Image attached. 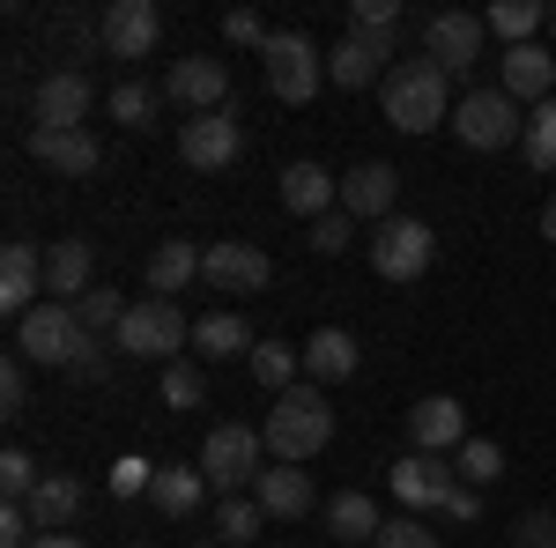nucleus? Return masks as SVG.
I'll return each instance as SVG.
<instances>
[{
    "label": "nucleus",
    "mask_w": 556,
    "mask_h": 548,
    "mask_svg": "<svg viewBox=\"0 0 556 548\" xmlns=\"http://www.w3.org/2000/svg\"><path fill=\"white\" fill-rule=\"evenodd\" d=\"M379 97H386V127H401V133L453 127V75L438 60H401L379 82Z\"/></svg>",
    "instance_id": "1"
},
{
    "label": "nucleus",
    "mask_w": 556,
    "mask_h": 548,
    "mask_svg": "<svg viewBox=\"0 0 556 548\" xmlns=\"http://www.w3.org/2000/svg\"><path fill=\"white\" fill-rule=\"evenodd\" d=\"M260 437H267L275 460L304 467L327 437H334V408H327V393H319V385H290V393H275V416H267Z\"/></svg>",
    "instance_id": "2"
},
{
    "label": "nucleus",
    "mask_w": 556,
    "mask_h": 548,
    "mask_svg": "<svg viewBox=\"0 0 556 548\" xmlns=\"http://www.w3.org/2000/svg\"><path fill=\"white\" fill-rule=\"evenodd\" d=\"M112 341H119V356H156V364H178V348L193 341V319L178 311V296H134Z\"/></svg>",
    "instance_id": "3"
},
{
    "label": "nucleus",
    "mask_w": 556,
    "mask_h": 548,
    "mask_svg": "<svg viewBox=\"0 0 556 548\" xmlns=\"http://www.w3.org/2000/svg\"><path fill=\"white\" fill-rule=\"evenodd\" d=\"M260 60H267V89H275L282 104H312L319 82H327V60H319V44L304 38V30H275Z\"/></svg>",
    "instance_id": "4"
},
{
    "label": "nucleus",
    "mask_w": 556,
    "mask_h": 548,
    "mask_svg": "<svg viewBox=\"0 0 556 548\" xmlns=\"http://www.w3.org/2000/svg\"><path fill=\"white\" fill-rule=\"evenodd\" d=\"M260 453H267V437L245 430V422L208 430V445H201V474H208V489H223V497L253 489V482H260Z\"/></svg>",
    "instance_id": "5"
},
{
    "label": "nucleus",
    "mask_w": 556,
    "mask_h": 548,
    "mask_svg": "<svg viewBox=\"0 0 556 548\" xmlns=\"http://www.w3.org/2000/svg\"><path fill=\"white\" fill-rule=\"evenodd\" d=\"M438 253V230H430L424 215H386L379 230H371V267H379L386 282H416Z\"/></svg>",
    "instance_id": "6"
},
{
    "label": "nucleus",
    "mask_w": 556,
    "mask_h": 548,
    "mask_svg": "<svg viewBox=\"0 0 556 548\" xmlns=\"http://www.w3.org/2000/svg\"><path fill=\"white\" fill-rule=\"evenodd\" d=\"M164 97H172L178 112H230V60H215V52H186L164 67Z\"/></svg>",
    "instance_id": "7"
},
{
    "label": "nucleus",
    "mask_w": 556,
    "mask_h": 548,
    "mask_svg": "<svg viewBox=\"0 0 556 548\" xmlns=\"http://www.w3.org/2000/svg\"><path fill=\"white\" fill-rule=\"evenodd\" d=\"M75 348H83V319H75V304H38L30 319H15V356H30V364L67 371Z\"/></svg>",
    "instance_id": "8"
},
{
    "label": "nucleus",
    "mask_w": 556,
    "mask_h": 548,
    "mask_svg": "<svg viewBox=\"0 0 556 548\" xmlns=\"http://www.w3.org/2000/svg\"><path fill=\"white\" fill-rule=\"evenodd\" d=\"M453 133H460L468 149H513L519 133H527V119H519V104L505 89H468L460 112H453Z\"/></svg>",
    "instance_id": "9"
},
{
    "label": "nucleus",
    "mask_w": 556,
    "mask_h": 548,
    "mask_svg": "<svg viewBox=\"0 0 556 548\" xmlns=\"http://www.w3.org/2000/svg\"><path fill=\"white\" fill-rule=\"evenodd\" d=\"M97 44H104L112 60H149V52L164 44V15H156V0H104V15H97Z\"/></svg>",
    "instance_id": "10"
},
{
    "label": "nucleus",
    "mask_w": 556,
    "mask_h": 548,
    "mask_svg": "<svg viewBox=\"0 0 556 548\" xmlns=\"http://www.w3.org/2000/svg\"><path fill=\"white\" fill-rule=\"evenodd\" d=\"M393 67H401V38H393V30H349V38L334 44V60H327V82L371 89V82H386Z\"/></svg>",
    "instance_id": "11"
},
{
    "label": "nucleus",
    "mask_w": 556,
    "mask_h": 548,
    "mask_svg": "<svg viewBox=\"0 0 556 548\" xmlns=\"http://www.w3.org/2000/svg\"><path fill=\"white\" fill-rule=\"evenodd\" d=\"M201 282L223 296H253L275 282V259L260 253V245H245V238H215L208 253H201Z\"/></svg>",
    "instance_id": "12"
},
{
    "label": "nucleus",
    "mask_w": 556,
    "mask_h": 548,
    "mask_svg": "<svg viewBox=\"0 0 556 548\" xmlns=\"http://www.w3.org/2000/svg\"><path fill=\"white\" fill-rule=\"evenodd\" d=\"M482 38H490V23H482V15L445 8V15H430V23H424V60H438L445 75H468L475 60H482Z\"/></svg>",
    "instance_id": "13"
},
{
    "label": "nucleus",
    "mask_w": 556,
    "mask_h": 548,
    "mask_svg": "<svg viewBox=\"0 0 556 548\" xmlns=\"http://www.w3.org/2000/svg\"><path fill=\"white\" fill-rule=\"evenodd\" d=\"M460 489V467L445 453H401L393 460V497L408 511H445V497Z\"/></svg>",
    "instance_id": "14"
},
{
    "label": "nucleus",
    "mask_w": 556,
    "mask_h": 548,
    "mask_svg": "<svg viewBox=\"0 0 556 548\" xmlns=\"http://www.w3.org/2000/svg\"><path fill=\"white\" fill-rule=\"evenodd\" d=\"M238 149H245L238 112H201V119L178 127V156H186L193 170H230V164H238Z\"/></svg>",
    "instance_id": "15"
},
{
    "label": "nucleus",
    "mask_w": 556,
    "mask_h": 548,
    "mask_svg": "<svg viewBox=\"0 0 556 548\" xmlns=\"http://www.w3.org/2000/svg\"><path fill=\"white\" fill-rule=\"evenodd\" d=\"M30 156L60 178H97L104 170V149H97L89 127H30Z\"/></svg>",
    "instance_id": "16"
},
{
    "label": "nucleus",
    "mask_w": 556,
    "mask_h": 548,
    "mask_svg": "<svg viewBox=\"0 0 556 548\" xmlns=\"http://www.w3.org/2000/svg\"><path fill=\"white\" fill-rule=\"evenodd\" d=\"M342 208L356 215V222H386V215H401V170L393 164H356L342 170Z\"/></svg>",
    "instance_id": "17"
},
{
    "label": "nucleus",
    "mask_w": 556,
    "mask_h": 548,
    "mask_svg": "<svg viewBox=\"0 0 556 548\" xmlns=\"http://www.w3.org/2000/svg\"><path fill=\"white\" fill-rule=\"evenodd\" d=\"M89 104H97V89H89L83 67H60V75H45V82L30 89V119H38V127H83Z\"/></svg>",
    "instance_id": "18"
},
{
    "label": "nucleus",
    "mask_w": 556,
    "mask_h": 548,
    "mask_svg": "<svg viewBox=\"0 0 556 548\" xmlns=\"http://www.w3.org/2000/svg\"><path fill=\"white\" fill-rule=\"evenodd\" d=\"M97 290V245L89 238H52L45 245V296L52 304H75Z\"/></svg>",
    "instance_id": "19"
},
{
    "label": "nucleus",
    "mask_w": 556,
    "mask_h": 548,
    "mask_svg": "<svg viewBox=\"0 0 556 548\" xmlns=\"http://www.w3.org/2000/svg\"><path fill=\"white\" fill-rule=\"evenodd\" d=\"M408 445H416V453H460V445H468L460 400H453V393H424V400L408 408Z\"/></svg>",
    "instance_id": "20"
},
{
    "label": "nucleus",
    "mask_w": 556,
    "mask_h": 548,
    "mask_svg": "<svg viewBox=\"0 0 556 548\" xmlns=\"http://www.w3.org/2000/svg\"><path fill=\"white\" fill-rule=\"evenodd\" d=\"M497 75H505V97H513V104H549L556 97V52L549 44H513V52H505V60H497Z\"/></svg>",
    "instance_id": "21"
},
{
    "label": "nucleus",
    "mask_w": 556,
    "mask_h": 548,
    "mask_svg": "<svg viewBox=\"0 0 556 548\" xmlns=\"http://www.w3.org/2000/svg\"><path fill=\"white\" fill-rule=\"evenodd\" d=\"M83 505H89V489L83 482H75V474H60V467H45V482L38 489H30V526H38V534H67V526H75V519H83Z\"/></svg>",
    "instance_id": "22"
},
{
    "label": "nucleus",
    "mask_w": 556,
    "mask_h": 548,
    "mask_svg": "<svg viewBox=\"0 0 556 548\" xmlns=\"http://www.w3.org/2000/svg\"><path fill=\"white\" fill-rule=\"evenodd\" d=\"M38 296H45V253L15 238V245L0 253V311L30 319V311H38Z\"/></svg>",
    "instance_id": "23"
},
{
    "label": "nucleus",
    "mask_w": 556,
    "mask_h": 548,
    "mask_svg": "<svg viewBox=\"0 0 556 548\" xmlns=\"http://www.w3.org/2000/svg\"><path fill=\"white\" fill-rule=\"evenodd\" d=\"M282 208L312 215V222L334 215V208H342V178H334L327 164H282Z\"/></svg>",
    "instance_id": "24"
},
{
    "label": "nucleus",
    "mask_w": 556,
    "mask_h": 548,
    "mask_svg": "<svg viewBox=\"0 0 556 548\" xmlns=\"http://www.w3.org/2000/svg\"><path fill=\"white\" fill-rule=\"evenodd\" d=\"M253 497L267 519H304L312 511V474L290 460H275V467H260V482H253Z\"/></svg>",
    "instance_id": "25"
},
{
    "label": "nucleus",
    "mask_w": 556,
    "mask_h": 548,
    "mask_svg": "<svg viewBox=\"0 0 556 548\" xmlns=\"http://www.w3.org/2000/svg\"><path fill=\"white\" fill-rule=\"evenodd\" d=\"M327 526H334V541L342 548H371L379 541V526H386V511L364 497V489H342L334 505H327Z\"/></svg>",
    "instance_id": "26"
},
{
    "label": "nucleus",
    "mask_w": 556,
    "mask_h": 548,
    "mask_svg": "<svg viewBox=\"0 0 556 548\" xmlns=\"http://www.w3.org/2000/svg\"><path fill=\"white\" fill-rule=\"evenodd\" d=\"M208 497V474L201 467H156V489H149V505L164 511V519H193Z\"/></svg>",
    "instance_id": "27"
},
{
    "label": "nucleus",
    "mask_w": 556,
    "mask_h": 548,
    "mask_svg": "<svg viewBox=\"0 0 556 548\" xmlns=\"http://www.w3.org/2000/svg\"><path fill=\"white\" fill-rule=\"evenodd\" d=\"M304 371L319 385L349 379V371H356V334H349V327H319V334L304 341Z\"/></svg>",
    "instance_id": "28"
},
{
    "label": "nucleus",
    "mask_w": 556,
    "mask_h": 548,
    "mask_svg": "<svg viewBox=\"0 0 556 548\" xmlns=\"http://www.w3.org/2000/svg\"><path fill=\"white\" fill-rule=\"evenodd\" d=\"M193 275H201V253H193L186 238H164V245L149 253V296H178Z\"/></svg>",
    "instance_id": "29"
},
{
    "label": "nucleus",
    "mask_w": 556,
    "mask_h": 548,
    "mask_svg": "<svg viewBox=\"0 0 556 548\" xmlns=\"http://www.w3.org/2000/svg\"><path fill=\"white\" fill-rule=\"evenodd\" d=\"M193 348L201 356H253V327L238 311H208V319H193Z\"/></svg>",
    "instance_id": "30"
},
{
    "label": "nucleus",
    "mask_w": 556,
    "mask_h": 548,
    "mask_svg": "<svg viewBox=\"0 0 556 548\" xmlns=\"http://www.w3.org/2000/svg\"><path fill=\"white\" fill-rule=\"evenodd\" d=\"M245 364H253V379L267 385V393H290L298 371H304V348H290V341L275 334V341H253V356H245Z\"/></svg>",
    "instance_id": "31"
},
{
    "label": "nucleus",
    "mask_w": 556,
    "mask_h": 548,
    "mask_svg": "<svg viewBox=\"0 0 556 548\" xmlns=\"http://www.w3.org/2000/svg\"><path fill=\"white\" fill-rule=\"evenodd\" d=\"M482 23H490V30L505 38V52H513V44H534V30H549V8H542V0H497Z\"/></svg>",
    "instance_id": "32"
},
{
    "label": "nucleus",
    "mask_w": 556,
    "mask_h": 548,
    "mask_svg": "<svg viewBox=\"0 0 556 548\" xmlns=\"http://www.w3.org/2000/svg\"><path fill=\"white\" fill-rule=\"evenodd\" d=\"M519 156L542 170V178H556V97L534 104V119H527V133H519Z\"/></svg>",
    "instance_id": "33"
},
{
    "label": "nucleus",
    "mask_w": 556,
    "mask_h": 548,
    "mask_svg": "<svg viewBox=\"0 0 556 548\" xmlns=\"http://www.w3.org/2000/svg\"><path fill=\"white\" fill-rule=\"evenodd\" d=\"M260 526H267L260 497H223V511H215V534H223V548H245V541H260Z\"/></svg>",
    "instance_id": "34"
},
{
    "label": "nucleus",
    "mask_w": 556,
    "mask_h": 548,
    "mask_svg": "<svg viewBox=\"0 0 556 548\" xmlns=\"http://www.w3.org/2000/svg\"><path fill=\"white\" fill-rule=\"evenodd\" d=\"M453 467H460V482H468V489H490V482L505 474V445H490V437H468V445L453 453Z\"/></svg>",
    "instance_id": "35"
},
{
    "label": "nucleus",
    "mask_w": 556,
    "mask_h": 548,
    "mask_svg": "<svg viewBox=\"0 0 556 548\" xmlns=\"http://www.w3.org/2000/svg\"><path fill=\"white\" fill-rule=\"evenodd\" d=\"M156 104H164V89H156V82H119L104 112H112L119 127H149V119H156Z\"/></svg>",
    "instance_id": "36"
},
{
    "label": "nucleus",
    "mask_w": 556,
    "mask_h": 548,
    "mask_svg": "<svg viewBox=\"0 0 556 548\" xmlns=\"http://www.w3.org/2000/svg\"><path fill=\"white\" fill-rule=\"evenodd\" d=\"M38 482H45V467L30 460L23 445H8V453H0V497H8V505H30V489H38Z\"/></svg>",
    "instance_id": "37"
},
{
    "label": "nucleus",
    "mask_w": 556,
    "mask_h": 548,
    "mask_svg": "<svg viewBox=\"0 0 556 548\" xmlns=\"http://www.w3.org/2000/svg\"><path fill=\"white\" fill-rule=\"evenodd\" d=\"M75 319H83V334H119L127 296H119V290H89V296H75Z\"/></svg>",
    "instance_id": "38"
},
{
    "label": "nucleus",
    "mask_w": 556,
    "mask_h": 548,
    "mask_svg": "<svg viewBox=\"0 0 556 548\" xmlns=\"http://www.w3.org/2000/svg\"><path fill=\"white\" fill-rule=\"evenodd\" d=\"M208 400V379H201V364H164V408H201Z\"/></svg>",
    "instance_id": "39"
},
{
    "label": "nucleus",
    "mask_w": 556,
    "mask_h": 548,
    "mask_svg": "<svg viewBox=\"0 0 556 548\" xmlns=\"http://www.w3.org/2000/svg\"><path fill=\"white\" fill-rule=\"evenodd\" d=\"M371 548H438V526H430L424 511H401V519H386L379 541Z\"/></svg>",
    "instance_id": "40"
},
{
    "label": "nucleus",
    "mask_w": 556,
    "mask_h": 548,
    "mask_svg": "<svg viewBox=\"0 0 556 548\" xmlns=\"http://www.w3.org/2000/svg\"><path fill=\"white\" fill-rule=\"evenodd\" d=\"M304 245H312V253H319V259H334V253H349V245H356V215H349V208H334V215H319V222H312V238H304Z\"/></svg>",
    "instance_id": "41"
},
{
    "label": "nucleus",
    "mask_w": 556,
    "mask_h": 548,
    "mask_svg": "<svg viewBox=\"0 0 556 548\" xmlns=\"http://www.w3.org/2000/svg\"><path fill=\"white\" fill-rule=\"evenodd\" d=\"M223 38H230V44H245V52H267V38H275V30L260 23L253 8H230V15H223Z\"/></svg>",
    "instance_id": "42"
},
{
    "label": "nucleus",
    "mask_w": 556,
    "mask_h": 548,
    "mask_svg": "<svg viewBox=\"0 0 556 548\" xmlns=\"http://www.w3.org/2000/svg\"><path fill=\"white\" fill-rule=\"evenodd\" d=\"M156 489V467L141 460V453H127V460L112 467V497H149Z\"/></svg>",
    "instance_id": "43"
},
{
    "label": "nucleus",
    "mask_w": 556,
    "mask_h": 548,
    "mask_svg": "<svg viewBox=\"0 0 556 548\" xmlns=\"http://www.w3.org/2000/svg\"><path fill=\"white\" fill-rule=\"evenodd\" d=\"M349 30H401V0H356Z\"/></svg>",
    "instance_id": "44"
},
{
    "label": "nucleus",
    "mask_w": 556,
    "mask_h": 548,
    "mask_svg": "<svg viewBox=\"0 0 556 548\" xmlns=\"http://www.w3.org/2000/svg\"><path fill=\"white\" fill-rule=\"evenodd\" d=\"M104 371H112V356H104V334H83V348H75V364H67V379L97 385Z\"/></svg>",
    "instance_id": "45"
},
{
    "label": "nucleus",
    "mask_w": 556,
    "mask_h": 548,
    "mask_svg": "<svg viewBox=\"0 0 556 548\" xmlns=\"http://www.w3.org/2000/svg\"><path fill=\"white\" fill-rule=\"evenodd\" d=\"M0 408H8V416H23V408H30V371H23V356L0 371Z\"/></svg>",
    "instance_id": "46"
},
{
    "label": "nucleus",
    "mask_w": 556,
    "mask_h": 548,
    "mask_svg": "<svg viewBox=\"0 0 556 548\" xmlns=\"http://www.w3.org/2000/svg\"><path fill=\"white\" fill-rule=\"evenodd\" d=\"M445 519H453V526H475V519H482V489H468V482H460V489L445 497Z\"/></svg>",
    "instance_id": "47"
},
{
    "label": "nucleus",
    "mask_w": 556,
    "mask_h": 548,
    "mask_svg": "<svg viewBox=\"0 0 556 548\" xmlns=\"http://www.w3.org/2000/svg\"><path fill=\"white\" fill-rule=\"evenodd\" d=\"M542 541H556V511H527L519 519V548H542Z\"/></svg>",
    "instance_id": "48"
},
{
    "label": "nucleus",
    "mask_w": 556,
    "mask_h": 548,
    "mask_svg": "<svg viewBox=\"0 0 556 548\" xmlns=\"http://www.w3.org/2000/svg\"><path fill=\"white\" fill-rule=\"evenodd\" d=\"M30 548H89V541H83V534H38Z\"/></svg>",
    "instance_id": "49"
},
{
    "label": "nucleus",
    "mask_w": 556,
    "mask_h": 548,
    "mask_svg": "<svg viewBox=\"0 0 556 548\" xmlns=\"http://www.w3.org/2000/svg\"><path fill=\"white\" fill-rule=\"evenodd\" d=\"M542 238L556 245V193H549V208H542Z\"/></svg>",
    "instance_id": "50"
},
{
    "label": "nucleus",
    "mask_w": 556,
    "mask_h": 548,
    "mask_svg": "<svg viewBox=\"0 0 556 548\" xmlns=\"http://www.w3.org/2000/svg\"><path fill=\"white\" fill-rule=\"evenodd\" d=\"M549 38H556V8H549Z\"/></svg>",
    "instance_id": "51"
},
{
    "label": "nucleus",
    "mask_w": 556,
    "mask_h": 548,
    "mask_svg": "<svg viewBox=\"0 0 556 548\" xmlns=\"http://www.w3.org/2000/svg\"><path fill=\"white\" fill-rule=\"evenodd\" d=\"M193 548H215V541H193Z\"/></svg>",
    "instance_id": "52"
},
{
    "label": "nucleus",
    "mask_w": 556,
    "mask_h": 548,
    "mask_svg": "<svg viewBox=\"0 0 556 548\" xmlns=\"http://www.w3.org/2000/svg\"><path fill=\"white\" fill-rule=\"evenodd\" d=\"M134 548H149V541H134Z\"/></svg>",
    "instance_id": "53"
},
{
    "label": "nucleus",
    "mask_w": 556,
    "mask_h": 548,
    "mask_svg": "<svg viewBox=\"0 0 556 548\" xmlns=\"http://www.w3.org/2000/svg\"><path fill=\"white\" fill-rule=\"evenodd\" d=\"M542 548H556V541H542Z\"/></svg>",
    "instance_id": "54"
}]
</instances>
